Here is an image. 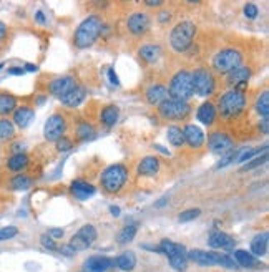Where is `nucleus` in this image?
Segmentation results:
<instances>
[{
  "label": "nucleus",
  "mask_w": 269,
  "mask_h": 272,
  "mask_svg": "<svg viewBox=\"0 0 269 272\" xmlns=\"http://www.w3.org/2000/svg\"><path fill=\"white\" fill-rule=\"evenodd\" d=\"M258 14H259V10H258V7H256L254 4H246L245 5V15L248 18H256V17H258Z\"/></svg>",
  "instance_id": "nucleus-48"
},
{
  "label": "nucleus",
  "mask_w": 269,
  "mask_h": 272,
  "mask_svg": "<svg viewBox=\"0 0 269 272\" xmlns=\"http://www.w3.org/2000/svg\"><path fill=\"white\" fill-rule=\"evenodd\" d=\"M27 164H28L27 153H14L7 160V168L12 173H20L22 169L27 168Z\"/></svg>",
  "instance_id": "nucleus-28"
},
{
  "label": "nucleus",
  "mask_w": 269,
  "mask_h": 272,
  "mask_svg": "<svg viewBox=\"0 0 269 272\" xmlns=\"http://www.w3.org/2000/svg\"><path fill=\"white\" fill-rule=\"evenodd\" d=\"M18 100L12 93H0V116H7L10 113H14L17 110Z\"/></svg>",
  "instance_id": "nucleus-26"
},
{
  "label": "nucleus",
  "mask_w": 269,
  "mask_h": 272,
  "mask_svg": "<svg viewBox=\"0 0 269 272\" xmlns=\"http://www.w3.org/2000/svg\"><path fill=\"white\" fill-rule=\"evenodd\" d=\"M246 95L243 92L229 90L223 93L218 100V111L224 119H234L246 108Z\"/></svg>",
  "instance_id": "nucleus-2"
},
{
  "label": "nucleus",
  "mask_w": 269,
  "mask_h": 272,
  "mask_svg": "<svg viewBox=\"0 0 269 272\" xmlns=\"http://www.w3.org/2000/svg\"><path fill=\"white\" fill-rule=\"evenodd\" d=\"M9 73L10 75H23L25 70L23 68H18V67H12V68H9Z\"/></svg>",
  "instance_id": "nucleus-55"
},
{
  "label": "nucleus",
  "mask_w": 269,
  "mask_h": 272,
  "mask_svg": "<svg viewBox=\"0 0 269 272\" xmlns=\"http://www.w3.org/2000/svg\"><path fill=\"white\" fill-rule=\"evenodd\" d=\"M2 68H4V63H0V70H2Z\"/></svg>",
  "instance_id": "nucleus-61"
},
{
  "label": "nucleus",
  "mask_w": 269,
  "mask_h": 272,
  "mask_svg": "<svg viewBox=\"0 0 269 272\" xmlns=\"http://www.w3.org/2000/svg\"><path fill=\"white\" fill-rule=\"evenodd\" d=\"M188 259L199 265H215V251L191 249L188 252Z\"/></svg>",
  "instance_id": "nucleus-24"
},
{
  "label": "nucleus",
  "mask_w": 269,
  "mask_h": 272,
  "mask_svg": "<svg viewBox=\"0 0 269 272\" xmlns=\"http://www.w3.org/2000/svg\"><path fill=\"white\" fill-rule=\"evenodd\" d=\"M77 138L80 141H88L95 138V128L90 123H80L77 128Z\"/></svg>",
  "instance_id": "nucleus-37"
},
{
  "label": "nucleus",
  "mask_w": 269,
  "mask_h": 272,
  "mask_svg": "<svg viewBox=\"0 0 269 272\" xmlns=\"http://www.w3.org/2000/svg\"><path fill=\"white\" fill-rule=\"evenodd\" d=\"M15 135V125L7 118L0 119V141H9Z\"/></svg>",
  "instance_id": "nucleus-36"
},
{
  "label": "nucleus",
  "mask_w": 269,
  "mask_h": 272,
  "mask_svg": "<svg viewBox=\"0 0 269 272\" xmlns=\"http://www.w3.org/2000/svg\"><path fill=\"white\" fill-rule=\"evenodd\" d=\"M160 166H161V164H160L158 158H156V156H146L138 163V166H136V173H138L140 176L152 178V176L158 174Z\"/></svg>",
  "instance_id": "nucleus-19"
},
{
  "label": "nucleus",
  "mask_w": 269,
  "mask_h": 272,
  "mask_svg": "<svg viewBox=\"0 0 269 272\" xmlns=\"http://www.w3.org/2000/svg\"><path fill=\"white\" fill-rule=\"evenodd\" d=\"M40 244L48 251H58V246H57V243H55V239L50 237L48 234H42V236H40Z\"/></svg>",
  "instance_id": "nucleus-46"
},
{
  "label": "nucleus",
  "mask_w": 269,
  "mask_h": 272,
  "mask_svg": "<svg viewBox=\"0 0 269 272\" xmlns=\"http://www.w3.org/2000/svg\"><path fill=\"white\" fill-rule=\"evenodd\" d=\"M183 136H185V144L191 148L198 149L204 144V133L196 125H186L183 128Z\"/></svg>",
  "instance_id": "nucleus-16"
},
{
  "label": "nucleus",
  "mask_w": 269,
  "mask_h": 272,
  "mask_svg": "<svg viewBox=\"0 0 269 272\" xmlns=\"http://www.w3.org/2000/svg\"><path fill=\"white\" fill-rule=\"evenodd\" d=\"M86 272H106L108 269L115 267V259L105 257V256H92L85 261Z\"/></svg>",
  "instance_id": "nucleus-15"
},
{
  "label": "nucleus",
  "mask_w": 269,
  "mask_h": 272,
  "mask_svg": "<svg viewBox=\"0 0 269 272\" xmlns=\"http://www.w3.org/2000/svg\"><path fill=\"white\" fill-rule=\"evenodd\" d=\"M150 25H152V20L145 12H136V14L130 15L127 22V27L133 35H145Z\"/></svg>",
  "instance_id": "nucleus-14"
},
{
  "label": "nucleus",
  "mask_w": 269,
  "mask_h": 272,
  "mask_svg": "<svg viewBox=\"0 0 269 272\" xmlns=\"http://www.w3.org/2000/svg\"><path fill=\"white\" fill-rule=\"evenodd\" d=\"M70 193H72V196H75L77 199L85 201V199H90L92 196L97 193V188L93 186L92 183H88V181L75 179L72 185H70Z\"/></svg>",
  "instance_id": "nucleus-18"
},
{
  "label": "nucleus",
  "mask_w": 269,
  "mask_h": 272,
  "mask_svg": "<svg viewBox=\"0 0 269 272\" xmlns=\"http://www.w3.org/2000/svg\"><path fill=\"white\" fill-rule=\"evenodd\" d=\"M108 78H110V81H111V83H113V85H120V80H118V77H116V72L113 70V68H110V70H108Z\"/></svg>",
  "instance_id": "nucleus-51"
},
{
  "label": "nucleus",
  "mask_w": 269,
  "mask_h": 272,
  "mask_svg": "<svg viewBox=\"0 0 269 272\" xmlns=\"http://www.w3.org/2000/svg\"><path fill=\"white\" fill-rule=\"evenodd\" d=\"M160 251L161 254L168 256V259L170 257H174V256H185L188 254V251L183 244H178V243H173L170 241V239H163L160 244Z\"/></svg>",
  "instance_id": "nucleus-25"
},
{
  "label": "nucleus",
  "mask_w": 269,
  "mask_h": 272,
  "mask_svg": "<svg viewBox=\"0 0 269 272\" xmlns=\"http://www.w3.org/2000/svg\"><path fill=\"white\" fill-rule=\"evenodd\" d=\"M168 201H170V196H165V198H161L160 201H156V202H155V207H163Z\"/></svg>",
  "instance_id": "nucleus-56"
},
{
  "label": "nucleus",
  "mask_w": 269,
  "mask_h": 272,
  "mask_svg": "<svg viewBox=\"0 0 269 272\" xmlns=\"http://www.w3.org/2000/svg\"><path fill=\"white\" fill-rule=\"evenodd\" d=\"M208 244L211 246L213 249H221V251H234V246L236 241L233 237L229 236L226 232H221V231H216L213 232L210 239H208Z\"/></svg>",
  "instance_id": "nucleus-17"
},
{
  "label": "nucleus",
  "mask_w": 269,
  "mask_h": 272,
  "mask_svg": "<svg viewBox=\"0 0 269 272\" xmlns=\"http://www.w3.org/2000/svg\"><path fill=\"white\" fill-rule=\"evenodd\" d=\"M267 161V151H262V155H259L258 158H253V160H249L245 166L241 168V171H253V169H256V168H259V166H262Z\"/></svg>",
  "instance_id": "nucleus-40"
},
{
  "label": "nucleus",
  "mask_w": 269,
  "mask_h": 272,
  "mask_svg": "<svg viewBox=\"0 0 269 272\" xmlns=\"http://www.w3.org/2000/svg\"><path fill=\"white\" fill-rule=\"evenodd\" d=\"M215 264L223 265V267H226V269H236L237 267L234 259H231L229 256L221 254V252H216V251H215Z\"/></svg>",
  "instance_id": "nucleus-41"
},
{
  "label": "nucleus",
  "mask_w": 269,
  "mask_h": 272,
  "mask_svg": "<svg viewBox=\"0 0 269 272\" xmlns=\"http://www.w3.org/2000/svg\"><path fill=\"white\" fill-rule=\"evenodd\" d=\"M234 259H236V264L241 265V267L253 269V267H258L259 265L258 259H256L251 252H248V251H241V249L234 251Z\"/></svg>",
  "instance_id": "nucleus-31"
},
{
  "label": "nucleus",
  "mask_w": 269,
  "mask_h": 272,
  "mask_svg": "<svg viewBox=\"0 0 269 272\" xmlns=\"http://www.w3.org/2000/svg\"><path fill=\"white\" fill-rule=\"evenodd\" d=\"M166 20H170V15H168L166 12H163V14L160 15V22H161V23H165Z\"/></svg>",
  "instance_id": "nucleus-60"
},
{
  "label": "nucleus",
  "mask_w": 269,
  "mask_h": 272,
  "mask_svg": "<svg viewBox=\"0 0 269 272\" xmlns=\"http://www.w3.org/2000/svg\"><path fill=\"white\" fill-rule=\"evenodd\" d=\"M7 34H9V30H7V25H5L4 22H0V42L7 39Z\"/></svg>",
  "instance_id": "nucleus-53"
},
{
  "label": "nucleus",
  "mask_w": 269,
  "mask_h": 272,
  "mask_svg": "<svg viewBox=\"0 0 269 272\" xmlns=\"http://www.w3.org/2000/svg\"><path fill=\"white\" fill-rule=\"evenodd\" d=\"M168 98V90L165 85L161 83H155L150 85L146 90V101L150 105H160L161 101H165Z\"/></svg>",
  "instance_id": "nucleus-22"
},
{
  "label": "nucleus",
  "mask_w": 269,
  "mask_h": 272,
  "mask_svg": "<svg viewBox=\"0 0 269 272\" xmlns=\"http://www.w3.org/2000/svg\"><path fill=\"white\" fill-rule=\"evenodd\" d=\"M196 37V25L191 20H185L174 25L170 34V43L174 52H186L191 47L193 40Z\"/></svg>",
  "instance_id": "nucleus-4"
},
{
  "label": "nucleus",
  "mask_w": 269,
  "mask_h": 272,
  "mask_svg": "<svg viewBox=\"0 0 269 272\" xmlns=\"http://www.w3.org/2000/svg\"><path fill=\"white\" fill-rule=\"evenodd\" d=\"M85 98H86V90L83 86H77L70 93H67L65 97H62L60 101H62V105L67 106V108H78V106L85 101Z\"/></svg>",
  "instance_id": "nucleus-20"
},
{
  "label": "nucleus",
  "mask_w": 269,
  "mask_h": 272,
  "mask_svg": "<svg viewBox=\"0 0 269 272\" xmlns=\"http://www.w3.org/2000/svg\"><path fill=\"white\" fill-rule=\"evenodd\" d=\"M48 236L52 239H62L65 236V231L60 229V227H52V229H48Z\"/></svg>",
  "instance_id": "nucleus-49"
},
{
  "label": "nucleus",
  "mask_w": 269,
  "mask_h": 272,
  "mask_svg": "<svg viewBox=\"0 0 269 272\" xmlns=\"http://www.w3.org/2000/svg\"><path fill=\"white\" fill-rule=\"evenodd\" d=\"M240 151L241 149H231V151H228V153H224L223 156H221V160H220V163H218V169H221V168H226L228 164H231V163H236V158H237V155H240Z\"/></svg>",
  "instance_id": "nucleus-43"
},
{
  "label": "nucleus",
  "mask_w": 269,
  "mask_h": 272,
  "mask_svg": "<svg viewBox=\"0 0 269 272\" xmlns=\"http://www.w3.org/2000/svg\"><path fill=\"white\" fill-rule=\"evenodd\" d=\"M128 181V169L125 164H111L102 173V178H100V183H102V188L106 193L115 194L120 189L127 185Z\"/></svg>",
  "instance_id": "nucleus-5"
},
{
  "label": "nucleus",
  "mask_w": 269,
  "mask_h": 272,
  "mask_svg": "<svg viewBox=\"0 0 269 272\" xmlns=\"http://www.w3.org/2000/svg\"><path fill=\"white\" fill-rule=\"evenodd\" d=\"M166 138H168V143H170L171 146H174V148L185 146L183 128H180V126H176V125L168 126V130H166Z\"/></svg>",
  "instance_id": "nucleus-32"
},
{
  "label": "nucleus",
  "mask_w": 269,
  "mask_h": 272,
  "mask_svg": "<svg viewBox=\"0 0 269 272\" xmlns=\"http://www.w3.org/2000/svg\"><path fill=\"white\" fill-rule=\"evenodd\" d=\"M118 116H120V110H118V106L108 105L102 110V113H100V122H102L106 128H111V126H115V123L118 122Z\"/></svg>",
  "instance_id": "nucleus-27"
},
{
  "label": "nucleus",
  "mask_w": 269,
  "mask_h": 272,
  "mask_svg": "<svg viewBox=\"0 0 269 272\" xmlns=\"http://www.w3.org/2000/svg\"><path fill=\"white\" fill-rule=\"evenodd\" d=\"M161 55V47L153 45V43H148V45H143L140 48V56L141 60H145L146 63H156Z\"/></svg>",
  "instance_id": "nucleus-33"
},
{
  "label": "nucleus",
  "mask_w": 269,
  "mask_h": 272,
  "mask_svg": "<svg viewBox=\"0 0 269 272\" xmlns=\"http://www.w3.org/2000/svg\"><path fill=\"white\" fill-rule=\"evenodd\" d=\"M97 236H98V234H97L95 227H93L92 224H85L77 231V234L72 237V241L68 244H70L72 248L75 249V252H77V251H85L97 241Z\"/></svg>",
  "instance_id": "nucleus-10"
},
{
  "label": "nucleus",
  "mask_w": 269,
  "mask_h": 272,
  "mask_svg": "<svg viewBox=\"0 0 269 272\" xmlns=\"http://www.w3.org/2000/svg\"><path fill=\"white\" fill-rule=\"evenodd\" d=\"M78 85H77V80L70 75H65V77H58L55 78L52 83L48 85V92L53 95V97H57L58 100L62 97H65L67 93H70L72 90H75Z\"/></svg>",
  "instance_id": "nucleus-12"
},
{
  "label": "nucleus",
  "mask_w": 269,
  "mask_h": 272,
  "mask_svg": "<svg viewBox=\"0 0 269 272\" xmlns=\"http://www.w3.org/2000/svg\"><path fill=\"white\" fill-rule=\"evenodd\" d=\"M256 110L262 116V118H267L269 115V92H262L258 100H256Z\"/></svg>",
  "instance_id": "nucleus-38"
},
{
  "label": "nucleus",
  "mask_w": 269,
  "mask_h": 272,
  "mask_svg": "<svg viewBox=\"0 0 269 272\" xmlns=\"http://www.w3.org/2000/svg\"><path fill=\"white\" fill-rule=\"evenodd\" d=\"M160 115L165 119H174V122H180V119H185L190 116L191 113V106L186 101H178V100H171L166 98L165 101H161L158 105Z\"/></svg>",
  "instance_id": "nucleus-7"
},
{
  "label": "nucleus",
  "mask_w": 269,
  "mask_h": 272,
  "mask_svg": "<svg viewBox=\"0 0 269 272\" xmlns=\"http://www.w3.org/2000/svg\"><path fill=\"white\" fill-rule=\"evenodd\" d=\"M148 7H160V5H163V2L161 0H148V2H145Z\"/></svg>",
  "instance_id": "nucleus-57"
},
{
  "label": "nucleus",
  "mask_w": 269,
  "mask_h": 272,
  "mask_svg": "<svg viewBox=\"0 0 269 272\" xmlns=\"http://www.w3.org/2000/svg\"><path fill=\"white\" fill-rule=\"evenodd\" d=\"M58 251L62 252L64 256H67V257H72V256H75V249L72 248L70 244H65V246H62V248H58Z\"/></svg>",
  "instance_id": "nucleus-50"
},
{
  "label": "nucleus",
  "mask_w": 269,
  "mask_h": 272,
  "mask_svg": "<svg viewBox=\"0 0 269 272\" xmlns=\"http://www.w3.org/2000/svg\"><path fill=\"white\" fill-rule=\"evenodd\" d=\"M102 18L98 15H90L78 25V28L75 30L73 42L77 48H88L93 43L97 42V39L102 34Z\"/></svg>",
  "instance_id": "nucleus-1"
},
{
  "label": "nucleus",
  "mask_w": 269,
  "mask_h": 272,
  "mask_svg": "<svg viewBox=\"0 0 269 272\" xmlns=\"http://www.w3.org/2000/svg\"><path fill=\"white\" fill-rule=\"evenodd\" d=\"M168 90V97L171 100H178V101H188L193 95V80H191V72L188 70H180L173 75V78L170 81V86L166 88Z\"/></svg>",
  "instance_id": "nucleus-3"
},
{
  "label": "nucleus",
  "mask_w": 269,
  "mask_h": 272,
  "mask_svg": "<svg viewBox=\"0 0 269 272\" xmlns=\"http://www.w3.org/2000/svg\"><path fill=\"white\" fill-rule=\"evenodd\" d=\"M191 80H193V90L198 95V97H210V95L215 92L216 88V81L213 73L208 72L206 68H198L191 73Z\"/></svg>",
  "instance_id": "nucleus-8"
},
{
  "label": "nucleus",
  "mask_w": 269,
  "mask_h": 272,
  "mask_svg": "<svg viewBox=\"0 0 269 272\" xmlns=\"http://www.w3.org/2000/svg\"><path fill=\"white\" fill-rule=\"evenodd\" d=\"M23 70H25V72H37V70H39V68H37V65H32V63H27Z\"/></svg>",
  "instance_id": "nucleus-58"
},
{
  "label": "nucleus",
  "mask_w": 269,
  "mask_h": 272,
  "mask_svg": "<svg viewBox=\"0 0 269 272\" xmlns=\"http://www.w3.org/2000/svg\"><path fill=\"white\" fill-rule=\"evenodd\" d=\"M208 148L215 155H224L234 148L233 138L223 131H215L208 136Z\"/></svg>",
  "instance_id": "nucleus-11"
},
{
  "label": "nucleus",
  "mask_w": 269,
  "mask_h": 272,
  "mask_svg": "<svg viewBox=\"0 0 269 272\" xmlns=\"http://www.w3.org/2000/svg\"><path fill=\"white\" fill-rule=\"evenodd\" d=\"M249 78H251V70L248 67H237L236 70L228 73V85L233 86V90L243 92L245 93V88L248 85Z\"/></svg>",
  "instance_id": "nucleus-13"
},
{
  "label": "nucleus",
  "mask_w": 269,
  "mask_h": 272,
  "mask_svg": "<svg viewBox=\"0 0 269 272\" xmlns=\"http://www.w3.org/2000/svg\"><path fill=\"white\" fill-rule=\"evenodd\" d=\"M34 115H35V113H34L32 108H30V106H18V108L14 111V123L20 130H25L30 123H32Z\"/></svg>",
  "instance_id": "nucleus-23"
},
{
  "label": "nucleus",
  "mask_w": 269,
  "mask_h": 272,
  "mask_svg": "<svg viewBox=\"0 0 269 272\" xmlns=\"http://www.w3.org/2000/svg\"><path fill=\"white\" fill-rule=\"evenodd\" d=\"M72 146H73V143L68 140V138H65V136H62L60 140H57V149L58 151H68V149H72Z\"/></svg>",
  "instance_id": "nucleus-47"
},
{
  "label": "nucleus",
  "mask_w": 269,
  "mask_h": 272,
  "mask_svg": "<svg viewBox=\"0 0 269 272\" xmlns=\"http://www.w3.org/2000/svg\"><path fill=\"white\" fill-rule=\"evenodd\" d=\"M261 151H267V146L262 148H249V149H241L240 155L236 158V163H248L249 160H253L256 155H261Z\"/></svg>",
  "instance_id": "nucleus-39"
},
{
  "label": "nucleus",
  "mask_w": 269,
  "mask_h": 272,
  "mask_svg": "<svg viewBox=\"0 0 269 272\" xmlns=\"http://www.w3.org/2000/svg\"><path fill=\"white\" fill-rule=\"evenodd\" d=\"M115 265H116V267L120 269V270H125V272L133 270L135 265H136V256H135V252H131V251L123 252V254H120V256L115 259Z\"/></svg>",
  "instance_id": "nucleus-29"
},
{
  "label": "nucleus",
  "mask_w": 269,
  "mask_h": 272,
  "mask_svg": "<svg viewBox=\"0 0 269 272\" xmlns=\"http://www.w3.org/2000/svg\"><path fill=\"white\" fill-rule=\"evenodd\" d=\"M136 232H138V224H136V223L127 224V226H125L120 232H118V236H116V243H118V244H122V246L131 243V241H133V239H135Z\"/></svg>",
  "instance_id": "nucleus-34"
},
{
  "label": "nucleus",
  "mask_w": 269,
  "mask_h": 272,
  "mask_svg": "<svg viewBox=\"0 0 269 272\" xmlns=\"http://www.w3.org/2000/svg\"><path fill=\"white\" fill-rule=\"evenodd\" d=\"M199 214H201V209H198V207H191V209H185L183 213L178 214V221L180 223H190V221L196 219Z\"/></svg>",
  "instance_id": "nucleus-44"
},
{
  "label": "nucleus",
  "mask_w": 269,
  "mask_h": 272,
  "mask_svg": "<svg viewBox=\"0 0 269 272\" xmlns=\"http://www.w3.org/2000/svg\"><path fill=\"white\" fill-rule=\"evenodd\" d=\"M241 63H243L241 52L231 47L220 50V52L213 56V68L218 73H231L237 67H241Z\"/></svg>",
  "instance_id": "nucleus-6"
},
{
  "label": "nucleus",
  "mask_w": 269,
  "mask_h": 272,
  "mask_svg": "<svg viewBox=\"0 0 269 272\" xmlns=\"http://www.w3.org/2000/svg\"><path fill=\"white\" fill-rule=\"evenodd\" d=\"M18 234V229L15 226H5L0 227V243L2 241H9V239H14Z\"/></svg>",
  "instance_id": "nucleus-45"
},
{
  "label": "nucleus",
  "mask_w": 269,
  "mask_h": 272,
  "mask_svg": "<svg viewBox=\"0 0 269 272\" xmlns=\"http://www.w3.org/2000/svg\"><path fill=\"white\" fill-rule=\"evenodd\" d=\"M267 241H269L267 232H262V234H258V236H254L253 241H251V254L254 257L256 256L258 257L264 256L267 252Z\"/></svg>",
  "instance_id": "nucleus-30"
},
{
  "label": "nucleus",
  "mask_w": 269,
  "mask_h": 272,
  "mask_svg": "<svg viewBox=\"0 0 269 272\" xmlns=\"http://www.w3.org/2000/svg\"><path fill=\"white\" fill-rule=\"evenodd\" d=\"M168 261H170V265L176 272H185L186 267H188V254H185V256H174V257L168 259Z\"/></svg>",
  "instance_id": "nucleus-42"
},
{
  "label": "nucleus",
  "mask_w": 269,
  "mask_h": 272,
  "mask_svg": "<svg viewBox=\"0 0 269 272\" xmlns=\"http://www.w3.org/2000/svg\"><path fill=\"white\" fill-rule=\"evenodd\" d=\"M196 118L199 123H203L204 126H211L216 119V108L211 101H206V103L199 105V108L196 111Z\"/></svg>",
  "instance_id": "nucleus-21"
},
{
  "label": "nucleus",
  "mask_w": 269,
  "mask_h": 272,
  "mask_svg": "<svg viewBox=\"0 0 269 272\" xmlns=\"http://www.w3.org/2000/svg\"><path fill=\"white\" fill-rule=\"evenodd\" d=\"M110 213L113 214V216H120V207H118V206H111L110 207Z\"/></svg>",
  "instance_id": "nucleus-59"
},
{
  "label": "nucleus",
  "mask_w": 269,
  "mask_h": 272,
  "mask_svg": "<svg viewBox=\"0 0 269 272\" xmlns=\"http://www.w3.org/2000/svg\"><path fill=\"white\" fill-rule=\"evenodd\" d=\"M65 131H67V119L60 113H55V115L50 116L45 122V126H43V136L48 141L60 140L65 135Z\"/></svg>",
  "instance_id": "nucleus-9"
},
{
  "label": "nucleus",
  "mask_w": 269,
  "mask_h": 272,
  "mask_svg": "<svg viewBox=\"0 0 269 272\" xmlns=\"http://www.w3.org/2000/svg\"><path fill=\"white\" fill-rule=\"evenodd\" d=\"M35 20H37V23H40V25H45L47 23V18H45V15H43L42 10H37L35 12Z\"/></svg>",
  "instance_id": "nucleus-52"
},
{
  "label": "nucleus",
  "mask_w": 269,
  "mask_h": 272,
  "mask_svg": "<svg viewBox=\"0 0 269 272\" xmlns=\"http://www.w3.org/2000/svg\"><path fill=\"white\" fill-rule=\"evenodd\" d=\"M259 130L264 133V135H267L269 131V125H267V118H262V123H259Z\"/></svg>",
  "instance_id": "nucleus-54"
},
{
  "label": "nucleus",
  "mask_w": 269,
  "mask_h": 272,
  "mask_svg": "<svg viewBox=\"0 0 269 272\" xmlns=\"http://www.w3.org/2000/svg\"><path fill=\"white\" fill-rule=\"evenodd\" d=\"M30 186H32V178L27 174H17L10 179V188L14 191H25Z\"/></svg>",
  "instance_id": "nucleus-35"
}]
</instances>
